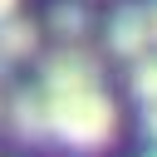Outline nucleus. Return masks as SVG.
<instances>
[{
  "label": "nucleus",
  "mask_w": 157,
  "mask_h": 157,
  "mask_svg": "<svg viewBox=\"0 0 157 157\" xmlns=\"http://www.w3.org/2000/svg\"><path fill=\"white\" fill-rule=\"evenodd\" d=\"M44 118H49V137H59L74 152H103L118 132V108L103 88L44 93Z\"/></svg>",
  "instance_id": "nucleus-1"
},
{
  "label": "nucleus",
  "mask_w": 157,
  "mask_h": 157,
  "mask_svg": "<svg viewBox=\"0 0 157 157\" xmlns=\"http://www.w3.org/2000/svg\"><path fill=\"white\" fill-rule=\"evenodd\" d=\"M103 88V64L88 44H59L44 54V88L39 93H88Z\"/></svg>",
  "instance_id": "nucleus-2"
},
{
  "label": "nucleus",
  "mask_w": 157,
  "mask_h": 157,
  "mask_svg": "<svg viewBox=\"0 0 157 157\" xmlns=\"http://www.w3.org/2000/svg\"><path fill=\"white\" fill-rule=\"evenodd\" d=\"M108 49L118 59L142 64L152 54V29H147V5H118L108 15Z\"/></svg>",
  "instance_id": "nucleus-3"
},
{
  "label": "nucleus",
  "mask_w": 157,
  "mask_h": 157,
  "mask_svg": "<svg viewBox=\"0 0 157 157\" xmlns=\"http://www.w3.org/2000/svg\"><path fill=\"white\" fill-rule=\"evenodd\" d=\"M5 118H10V128H15L25 142L49 137V118H44V93H39V88H20V93L10 98V108H5Z\"/></svg>",
  "instance_id": "nucleus-4"
},
{
  "label": "nucleus",
  "mask_w": 157,
  "mask_h": 157,
  "mask_svg": "<svg viewBox=\"0 0 157 157\" xmlns=\"http://www.w3.org/2000/svg\"><path fill=\"white\" fill-rule=\"evenodd\" d=\"M39 49V25L25 20V15H10L0 25V64H20V59H34Z\"/></svg>",
  "instance_id": "nucleus-5"
},
{
  "label": "nucleus",
  "mask_w": 157,
  "mask_h": 157,
  "mask_svg": "<svg viewBox=\"0 0 157 157\" xmlns=\"http://www.w3.org/2000/svg\"><path fill=\"white\" fill-rule=\"evenodd\" d=\"M49 29L59 34V44H83V34H88V15H83V5H74V0L54 5V10H49Z\"/></svg>",
  "instance_id": "nucleus-6"
},
{
  "label": "nucleus",
  "mask_w": 157,
  "mask_h": 157,
  "mask_svg": "<svg viewBox=\"0 0 157 157\" xmlns=\"http://www.w3.org/2000/svg\"><path fill=\"white\" fill-rule=\"evenodd\" d=\"M128 88H132V98H137L142 108H157V54H147L142 64H132Z\"/></svg>",
  "instance_id": "nucleus-7"
},
{
  "label": "nucleus",
  "mask_w": 157,
  "mask_h": 157,
  "mask_svg": "<svg viewBox=\"0 0 157 157\" xmlns=\"http://www.w3.org/2000/svg\"><path fill=\"white\" fill-rule=\"evenodd\" d=\"M142 128H147V137L157 142V108H142Z\"/></svg>",
  "instance_id": "nucleus-8"
},
{
  "label": "nucleus",
  "mask_w": 157,
  "mask_h": 157,
  "mask_svg": "<svg viewBox=\"0 0 157 157\" xmlns=\"http://www.w3.org/2000/svg\"><path fill=\"white\" fill-rule=\"evenodd\" d=\"M147 29H152V49H157V0H147Z\"/></svg>",
  "instance_id": "nucleus-9"
},
{
  "label": "nucleus",
  "mask_w": 157,
  "mask_h": 157,
  "mask_svg": "<svg viewBox=\"0 0 157 157\" xmlns=\"http://www.w3.org/2000/svg\"><path fill=\"white\" fill-rule=\"evenodd\" d=\"M15 5H20V0H0V25H5L10 15H15Z\"/></svg>",
  "instance_id": "nucleus-10"
},
{
  "label": "nucleus",
  "mask_w": 157,
  "mask_h": 157,
  "mask_svg": "<svg viewBox=\"0 0 157 157\" xmlns=\"http://www.w3.org/2000/svg\"><path fill=\"white\" fill-rule=\"evenodd\" d=\"M0 78H5V64H0Z\"/></svg>",
  "instance_id": "nucleus-11"
},
{
  "label": "nucleus",
  "mask_w": 157,
  "mask_h": 157,
  "mask_svg": "<svg viewBox=\"0 0 157 157\" xmlns=\"http://www.w3.org/2000/svg\"><path fill=\"white\" fill-rule=\"evenodd\" d=\"M152 157H157V152H152Z\"/></svg>",
  "instance_id": "nucleus-12"
}]
</instances>
